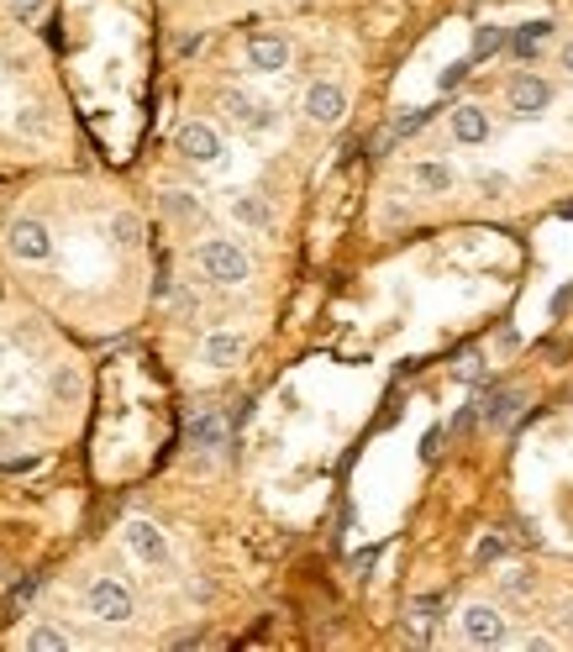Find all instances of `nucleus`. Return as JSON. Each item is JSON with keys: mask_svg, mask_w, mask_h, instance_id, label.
Listing matches in <instances>:
<instances>
[{"mask_svg": "<svg viewBox=\"0 0 573 652\" xmlns=\"http://www.w3.org/2000/svg\"><path fill=\"white\" fill-rule=\"evenodd\" d=\"M195 269L206 274L211 284H221V290H237V284L253 279V258L242 253L232 237H206L195 248Z\"/></svg>", "mask_w": 573, "mask_h": 652, "instance_id": "f257e3e1", "label": "nucleus"}, {"mask_svg": "<svg viewBox=\"0 0 573 652\" xmlns=\"http://www.w3.org/2000/svg\"><path fill=\"white\" fill-rule=\"evenodd\" d=\"M85 610H90L95 621H106V626H121V621L137 616V600H132V589L121 584V579H95L85 589Z\"/></svg>", "mask_w": 573, "mask_h": 652, "instance_id": "f03ea898", "label": "nucleus"}, {"mask_svg": "<svg viewBox=\"0 0 573 652\" xmlns=\"http://www.w3.org/2000/svg\"><path fill=\"white\" fill-rule=\"evenodd\" d=\"M458 631H463L468 647H500V642H510L500 605H489V600H468L463 616H458Z\"/></svg>", "mask_w": 573, "mask_h": 652, "instance_id": "7ed1b4c3", "label": "nucleus"}, {"mask_svg": "<svg viewBox=\"0 0 573 652\" xmlns=\"http://www.w3.org/2000/svg\"><path fill=\"white\" fill-rule=\"evenodd\" d=\"M6 248H11V258H22V263H48L53 258V232L43 227V221H32V216H16L6 227Z\"/></svg>", "mask_w": 573, "mask_h": 652, "instance_id": "20e7f679", "label": "nucleus"}, {"mask_svg": "<svg viewBox=\"0 0 573 652\" xmlns=\"http://www.w3.org/2000/svg\"><path fill=\"white\" fill-rule=\"evenodd\" d=\"M300 111H305V121H316V127H342L347 121V90L332 85V79H316V85L305 90Z\"/></svg>", "mask_w": 573, "mask_h": 652, "instance_id": "39448f33", "label": "nucleus"}, {"mask_svg": "<svg viewBox=\"0 0 573 652\" xmlns=\"http://www.w3.org/2000/svg\"><path fill=\"white\" fill-rule=\"evenodd\" d=\"M505 100H510V111H516L521 121H531V116H542L552 106V85L542 74H521V79H510Z\"/></svg>", "mask_w": 573, "mask_h": 652, "instance_id": "423d86ee", "label": "nucleus"}, {"mask_svg": "<svg viewBox=\"0 0 573 652\" xmlns=\"http://www.w3.org/2000/svg\"><path fill=\"white\" fill-rule=\"evenodd\" d=\"M174 148L190 163H216L221 158V132L206 127V121H184V127L174 132Z\"/></svg>", "mask_w": 573, "mask_h": 652, "instance_id": "0eeeda50", "label": "nucleus"}, {"mask_svg": "<svg viewBox=\"0 0 573 652\" xmlns=\"http://www.w3.org/2000/svg\"><path fill=\"white\" fill-rule=\"evenodd\" d=\"M121 537H127V547H132V553H137L142 563H153V568H163V563H169V537H163L153 521L132 516V521H127V532H121Z\"/></svg>", "mask_w": 573, "mask_h": 652, "instance_id": "6e6552de", "label": "nucleus"}, {"mask_svg": "<svg viewBox=\"0 0 573 652\" xmlns=\"http://www.w3.org/2000/svg\"><path fill=\"white\" fill-rule=\"evenodd\" d=\"M248 64L258 74H284V69H290V43H284L279 32H258L248 43Z\"/></svg>", "mask_w": 573, "mask_h": 652, "instance_id": "1a4fd4ad", "label": "nucleus"}, {"mask_svg": "<svg viewBox=\"0 0 573 652\" xmlns=\"http://www.w3.org/2000/svg\"><path fill=\"white\" fill-rule=\"evenodd\" d=\"M521 400H526V395L516 390V384H500V390H489V395H484V426L505 432V426L521 416Z\"/></svg>", "mask_w": 573, "mask_h": 652, "instance_id": "9d476101", "label": "nucleus"}, {"mask_svg": "<svg viewBox=\"0 0 573 652\" xmlns=\"http://www.w3.org/2000/svg\"><path fill=\"white\" fill-rule=\"evenodd\" d=\"M221 106H227V116L237 121V127H248V132L274 127V111H269V106H258V100H248L242 90H227V95H221Z\"/></svg>", "mask_w": 573, "mask_h": 652, "instance_id": "9b49d317", "label": "nucleus"}, {"mask_svg": "<svg viewBox=\"0 0 573 652\" xmlns=\"http://www.w3.org/2000/svg\"><path fill=\"white\" fill-rule=\"evenodd\" d=\"M453 137L463 142V148H479V142H489V116H484V106H474V100L453 106Z\"/></svg>", "mask_w": 573, "mask_h": 652, "instance_id": "f8f14e48", "label": "nucleus"}, {"mask_svg": "<svg viewBox=\"0 0 573 652\" xmlns=\"http://www.w3.org/2000/svg\"><path fill=\"white\" fill-rule=\"evenodd\" d=\"M437 621H442V595H421V600H411V610H405V631H411L416 642H432Z\"/></svg>", "mask_w": 573, "mask_h": 652, "instance_id": "ddd939ff", "label": "nucleus"}, {"mask_svg": "<svg viewBox=\"0 0 573 652\" xmlns=\"http://www.w3.org/2000/svg\"><path fill=\"white\" fill-rule=\"evenodd\" d=\"M242 353H248V342L237 332H216V337H206V348H200V363H211V369H237Z\"/></svg>", "mask_w": 573, "mask_h": 652, "instance_id": "4468645a", "label": "nucleus"}, {"mask_svg": "<svg viewBox=\"0 0 573 652\" xmlns=\"http://www.w3.org/2000/svg\"><path fill=\"white\" fill-rule=\"evenodd\" d=\"M411 179H416V190H421V195H453V169H447V163H437V158L416 163Z\"/></svg>", "mask_w": 573, "mask_h": 652, "instance_id": "2eb2a0df", "label": "nucleus"}, {"mask_svg": "<svg viewBox=\"0 0 573 652\" xmlns=\"http://www.w3.org/2000/svg\"><path fill=\"white\" fill-rule=\"evenodd\" d=\"M232 216L242 221V227H258V232L274 227V211H269V200H263V195H232Z\"/></svg>", "mask_w": 573, "mask_h": 652, "instance_id": "dca6fc26", "label": "nucleus"}, {"mask_svg": "<svg viewBox=\"0 0 573 652\" xmlns=\"http://www.w3.org/2000/svg\"><path fill=\"white\" fill-rule=\"evenodd\" d=\"M227 442V421H221L216 411H200V416H190V447H221Z\"/></svg>", "mask_w": 573, "mask_h": 652, "instance_id": "f3484780", "label": "nucleus"}, {"mask_svg": "<svg viewBox=\"0 0 573 652\" xmlns=\"http://www.w3.org/2000/svg\"><path fill=\"white\" fill-rule=\"evenodd\" d=\"M106 232H111V242H116V248H137V242H142V221H137L132 211H116Z\"/></svg>", "mask_w": 573, "mask_h": 652, "instance_id": "a211bd4d", "label": "nucleus"}, {"mask_svg": "<svg viewBox=\"0 0 573 652\" xmlns=\"http://www.w3.org/2000/svg\"><path fill=\"white\" fill-rule=\"evenodd\" d=\"M547 32H552V22H526V27H516V37H510V48H516L521 58H531L542 43H547Z\"/></svg>", "mask_w": 573, "mask_h": 652, "instance_id": "6ab92c4d", "label": "nucleus"}, {"mask_svg": "<svg viewBox=\"0 0 573 652\" xmlns=\"http://www.w3.org/2000/svg\"><path fill=\"white\" fill-rule=\"evenodd\" d=\"M163 211H169L174 221H200V216H206V211H200V200H195L190 190H169V195H163Z\"/></svg>", "mask_w": 573, "mask_h": 652, "instance_id": "aec40b11", "label": "nucleus"}, {"mask_svg": "<svg viewBox=\"0 0 573 652\" xmlns=\"http://www.w3.org/2000/svg\"><path fill=\"white\" fill-rule=\"evenodd\" d=\"M27 647H32V652H64V647H69V637H64L58 626H37L32 637H27Z\"/></svg>", "mask_w": 573, "mask_h": 652, "instance_id": "412c9836", "label": "nucleus"}, {"mask_svg": "<svg viewBox=\"0 0 573 652\" xmlns=\"http://www.w3.org/2000/svg\"><path fill=\"white\" fill-rule=\"evenodd\" d=\"M505 48V27H479L474 32V58H489V53H500Z\"/></svg>", "mask_w": 573, "mask_h": 652, "instance_id": "4be33fe9", "label": "nucleus"}, {"mask_svg": "<svg viewBox=\"0 0 573 652\" xmlns=\"http://www.w3.org/2000/svg\"><path fill=\"white\" fill-rule=\"evenodd\" d=\"M16 127H22L27 137H48V116H43V106H22V116H16Z\"/></svg>", "mask_w": 573, "mask_h": 652, "instance_id": "5701e85b", "label": "nucleus"}, {"mask_svg": "<svg viewBox=\"0 0 573 652\" xmlns=\"http://www.w3.org/2000/svg\"><path fill=\"white\" fill-rule=\"evenodd\" d=\"M500 584L510 589V595H531V574H521V568H505Z\"/></svg>", "mask_w": 573, "mask_h": 652, "instance_id": "b1692460", "label": "nucleus"}, {"mask_svg": "<svg viewBox=\"0 0 573 652\" xmlns=\"http://www.w3.org/2000/svg\"><path fill=\"white\" fill-rule=\"evenodd\" d=\"M43 6L48 0H11V16L16 22H32V16H43Z\"/></svg>", "mask_w": 573, "mask_h": 652, "instance_id": "393cba45", "label": "nucleus"}, {"mask_svg": "<svg viewBox=\"0 0 573 652\" xmlns=\"http://www.w3.org/2000/svg\"><path fill=\"white\" fill-rule=\"evenodd\" d=\"M421 127H426V111H411V116H400V121H395V132H390V137H411V132H421Z\"/></svg>", "mask_w": 573, "mask_h": 652, "instance_id": "a878e982", "label": "nucleus"}, {"mask_svg": "<svg viewBox=\"0 0 573 652\" xmlns=\"http://www.w3.org/2000/svg\"><path fill=\"white\" fill-rule=\"evenodd\" d=\"M463 79H468V64H453V69H447V74H442V90H458V85H463Z\"/></svg>", "mask_w": 573, "mask_h": 652, "instance_id": "bb28decb", "label": "nucleus"}, {"mask_svg": "<svg viewBox=\"0 0 573 652\" xmlns=\"http://www.w3.org/2000/svg\"><path fill=\"white\" fill-rule=\"evenodd\" d=\"M474 553H479V563H495V558H500V542H495V537H484Z\"/></svg>", "mask_w": 573, "mask_h": 652, "instance_id": "cd10ccee", "label": "nucleus"}, {"mask_svg": "<svg viewBox=\"0 0 573 652\" xmlns=\"http://www.w3.org/2000/svg\"><path fill=\"white\" fill-rule=\"evenodd\" d=\"M195 305H200V300H195L190 290H179V295H174V311H179V316H195Z\"/></svg>", "mask_w": 573, "mask_h": 652, "instance_id": "c85d7f7f", "label": "nucleus"}, {"mask_svg": "<svg viewBox=\"0 0 573 652\" xmlns=\"http://www.w3.org/2000/svg\"><path fill=\"white\" fill-rule=\"evenodd\" d=\"M458 379H479V358H474V353L458 358Z\"/></svg>", "mask_w": 573, "mask_h": 652, "instance_id": "c756f323", "label": "nucleus"}, {"mask_svg": "<svg viewBox=\"0 0 573 652\" xmlns=\"http://www.w3.org/2000/svg\"><path fill=\"white\" fill-rule=\"evenodd\" d=\"M53 390H58V395H79V379H74V374H58Z\"/></svg>", "mask_w": 573, "mask_h": 652, "instance_id": "7c9ffc66", "label": "nucleus"}, {"mask_svg": "<svg viewBox=\"0 0 573 652\" xmlns=\"http://www.w3.org/2000/svg\"><path fill=\"white\" fill-rule=\"evenodd\" d=\"M521 647H531V652H547V647H558V637H542V631H537V637H526Z\"/></svg>", "mask_w": 573, "mask_h": 652, "instance_id": "2f4dec72", "label": "nucleus"}, {"mask_svg": "<svg viewBox=\"0 0 573 652\" xmlns=\"http://www.w3.org/2000/svg\"><path fill=\"white\" fill-rule=\"evenodd\" d=\"M563 69L573 74V37H568V43H563Z\"/></svg>", "mask_w": 573, "mask_h": 652, "instance_id": "473e14b6", "label": "nucleus"}]
</instances>
